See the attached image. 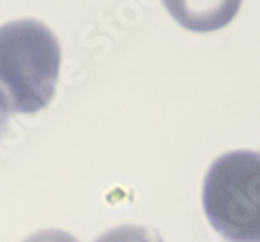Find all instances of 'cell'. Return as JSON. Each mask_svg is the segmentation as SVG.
<instances>
[{"mask_svg": "<svg viewBox=\"0 0 260 242\" xmlns=\"http://www.w3.org/2000/svg\"><path fill=\"white\" fill-rule=\"evenodd\" d=\"M60 44L35 18L0 26V93L9 111L31 115L48 108L60 73Z\"/></svg>", "mask_w": 260, "mask_h": 242, "instance_id": "obj_1", "label": "cell"}, {"mask_svg": "<svg viewBox=\"0 0 260 242\" xmlns=\"http://www.w3.org/2000/svg\"><path fill=\"white\" fill-rule=\"evenodd\" d=\"M202 206L213 229L233 242H260V155L224 153L202 186Z\"/></svg>", "mask_w": 260, "mask_h": 242, "instance_id": "obj_2", "label": "cell"}, {"mask_svg": "<svg viewBox=\"0 0 260 242\" xmlns=\"http://www.w3.org/2000/svg\"><path fill=\"white\" fill-rule=\"evenodd\" d=\"M169 15L195 33H211L225 27L240 11L242 0H162Z\"/></svg>", "mask_w": 260, "mask_h": 242, "instance_id": "obj_3", "label": "cell"}, {"mask_svg": "<svg viewBox=\"0 0 260 242\" xmlns=\"http://www.w3.org/2000/svg\"><path fill=\"white\" fill-rule=\"evenodd\" d=\"M95 242H164L155 231L142 226H118L102 233Z\"/></svg>", "mask_w": 260, "mask_h": 242, "instance_id": "obj_4", "label": "cell"}, {"mask_svg": "<svg viewBox=\"0 0 260 242\" xmlns=\"http://www.w3.org/2000/svg\"><path fill=\"white\" fill-rule=\"evenodd\" d=\"M24 242H78L73 235L66 233L62 229H42L37 231L31 237H27Z\"/></svg>", "mask_w": 260, "mask_h": 242, "instance_id": "obj_5", "label": "cell"}, {"mask_svg": "<svg viewBox=\"0 0 260 242\" xmlns=\"http://www.w3.org/2000/svg\"><path fill=\"white\" fill-rule=\"evenodd\" d=\"M8 118H9V108H8V104H6L4 97H2V93H0V138H2V135H4V131H6Z\"/></svg>", "mask_w": 260, "mask_h": 242, "instance_id": "obj_6", "label": "cell"}]
</instances>
